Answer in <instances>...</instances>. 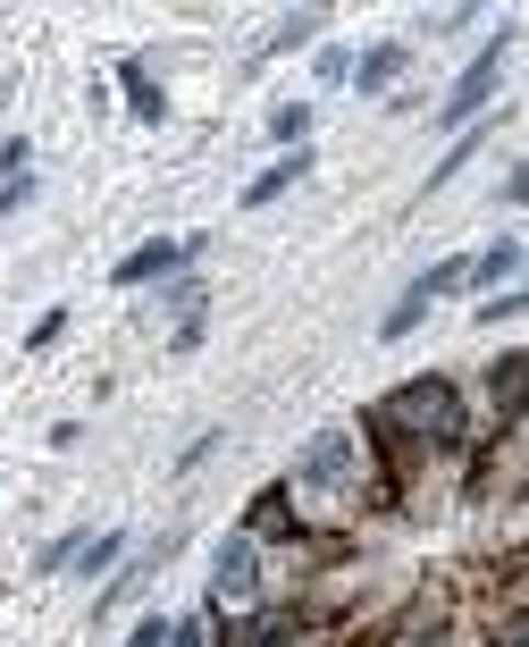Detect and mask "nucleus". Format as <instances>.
<instances>
[{
	"label": "nucleus",
	"instance_id": "obj_1",
	"mask_svg": "<svg viewBox=\"0 0 529 647\" xmlns=\"http://www.w3.org/2000/svg\"><path fill=\"white\" fill-rule=\"evenodd\" d=\"M160 269H177V244H144L135 261H119V287H144V278H160Z\"/></svg>",
	"mask_w": 529,
	"mask_h": 647
},
{
	"label": "nucleus",
	"instance_id": "obj_3",
	"mask_svg": "<svg viewBox=\"0 0 529 647\" xmlns=\"http://www.w3.org/2000/svg\"><path fill=\"white\" fill-rule=\"evenodd\" d=\"M126 93H135V110H144V119H160V93L144 85V68H126Z\"/></svg>",
	"mask_w": 529,
	"mask_h": 647
},
{
	"label": "nucleus",
	"instance_id": "obj_2",
	"mask_svg": "<svg viewBox=\"0 0 529 647\" xmlns=\"http://www.w3.org/2000/svg\"><path fill=\"white\" fill-rule=\"evenodd\" d=\"M126 538H93V547H76V572H101V564H119Z\"/></svg>",
	"mask_w": 529,
	"mask_h": 647
}]
</instances>
